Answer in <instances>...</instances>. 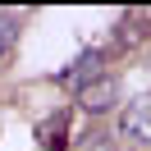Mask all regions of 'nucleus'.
<instances>
[{"instance_id": "nucleus-3", "label": "nucleus", "mask_w": 151, "mask_h": 151, "mask_svg": "<svg viewBox=\"0 0 151 151\" xmlns=\"http://www.w3.org/2000/svg\"><path fill=\"white\" fill-rule=\"evenodd\" d=\"M119 133L133 137V142H151V92L133 96V101L119 110Z\"/></svg>"}, {"instance_id": "nucleus-1", "label": "nucleus", "mask_w": 151, "mask_h": 151, "mask_svg": "<svg viewBox=\"0 0 151 151\" xmlns=\"http://www.w3.org/2000/svg\"><path fill=\"white\" fill-rule=\"evenodd\" d=\"M101 73H110V69H105V50H83V55H78L73 64H69L64 73H60V87L78 96V92H83L87 83H96Z\"/></svg>"}, {"instance_id": "nucleus-2", "label": "nucleus", "mask_w": 151, "mask_h": 151, "mask_svg": "<svg viewBox=\"0 0 151 151\" xmlns=\"http://www.w3.org/2000/svg\"><path fill=\"white\" fill-rule=\"evenodd\" d=\"M73 101L83 105L87 114H105V110H114V101H119V78H114V73H101L96 83H87Z\"/></svg>"}, {"instance_id": "nucleus-4", "label": "nucleus", "mask_w": 151, "mask_h": 151, "mask_svg": "<svg viewBox=\"0 0 151 151\" xmlns=\"http://www.w3.org/2000/svg\"><path fill=\"white\" fill-rule=\"evenodd\" d=\"M114 41L124 50H137L142 41H151V9H128L119 19V28H114Z\"/></svg>"}, {"instance_id": "nucleus-5", "label": "nucleus", "mask_w": 151, "mask_h": 151, "mask_svg": "<svg viewBox=\"0 0 151 151\" xmlns=\"http://www.w3.org/2000/svg\"><path fill=\"white\" fill-rule=\"evenodd\" d=\"M37 142L41 151H69V110H55L37 124Z\"/></svg>"}, {"instance_id": "nucleus-6", "label": "nucleus", "mask_w": 151, "mask_h": 151, "mask_svg": "<svg viewBox=\"0 0 151 151\" xmlns=\"http://www.w3.org/2000/svg\"><path fill=\"white\" fill-rule=\"evenodd\" d=\"M19 46V14H0V60H9Z\"/></svg>"}]
</instances>
